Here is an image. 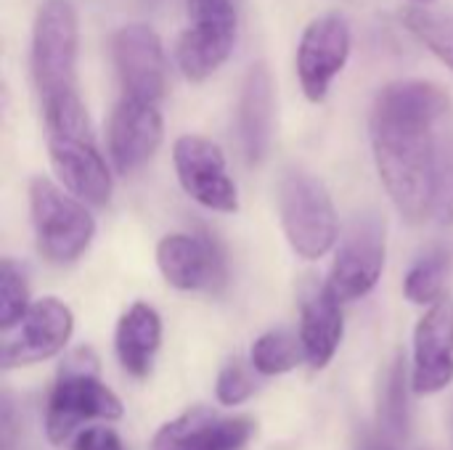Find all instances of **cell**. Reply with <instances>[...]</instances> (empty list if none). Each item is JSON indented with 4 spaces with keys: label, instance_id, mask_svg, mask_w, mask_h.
<instances>
[{
    "label": "cell",
    "instance_id": "cell-1",
    "mask_svg": "<svg viewBox=\"0 0 453 450\" xmlns=\"http://www.w3.org/2000/svg\"><path fill=\"white\" fill-rule=\"evenodd\" d=\"M369 135L380 180L409 223H425L435 210L438 162L453 138V101L435 82L401 80L380 90Z\"/></svg>",
    "mask_w": 453,
    "mask_h": 450
},
{
    "label": "cell",
    "instance_id": "cell-2",
    "mask_svg": "<svg viewBox=\"0 0 453 450\" xmlns=\"http://www.w3.org/2000/svg\"><path fill=\"white\" fill-rule=\"evenodd\" d=\"M42 114L48 127L50 164L64 188L82 204H109L114 188L111 172L106 167V159L96 149L90 119L80 95L42 103Z\"/></svg>",
    "mask_w": 453,
    "mask_h": 450
},
{
    "label": "cell",
    "instance_id": "cell-3",
    "mask_svg": "<svg viewBox=\"0 0 453 450\" xmlns=\"http://www.w3.org/2000/svg\"><path fill=\"white\" fill-rule=\"evenodd\" d=\"M122 400L98 379V361L90 350H77L58 371L45 411V435L53 446H64L82 422L122 419Z\"/></svg>",
    "mask_w": 453,
    "mask_h": 450
},
{
    "label": "cell",
    "instance_id": "cell-4",
    "mask_svg": "<svg viewBox=\"0 0 453 450\" xmlns=\"http://www.w3.org/2000/svg\"><path fill=\"white\" fill-rule=\"evenodd\" d=\"M279 217L297 257L319 260L334 249L340 220L329 188L305 170H287L279 180Z\"/></svg>",
    "mask_w": 453,
    "mask_h": 450
},
{
    "label": "cell",
    "instance_id": "cell-5",
    "mask_svg": "<svg viewBox=\"0 0 453 450\" xmlns=\"http://www.w3.org/2000/svg\"><path fill=\"white\" fill-rule=\"evenodd\" d=\"M80 24L69 0H45L32 27V80L42 103L77 93Z\"/></svg>",
    "mask_w": 453,
    "mask_h": 450
},
{
    "label": "cell",
    "instance_id": "cell-6",
    "mask_svg": "<svg viewBox=\"0 0 453 450\" xmlns=\"http://www.w3.org/2000/svg\"><path fill=\"white\" fill-rule=\"evenodd\" d=\"M29 210L37 249L45 260L64 265L74 263L96 236V220L88 207L64 194L48 178H32L29 183Z\"/></svg>",
    "mask_w": 453,
    "mask_h": 450
},
{
    "label": "cell",
    "instance_id": "cell-7",
    "mask_svg": "<svg viewBox=\"0 0 453 450\" xmlns=\"http://www.w3.org/2000/svg\"><path fill=\"white\" fill-rule=\"evenodd\" d=\"M188 24L175 45L183 77L202 82L215 74L234 50L239 13L234 0H186Z\"/></svg>",
    "mask_w": 453,
    "mask_h": 450
},
{
    "label": "cell",
    "instance_id": "cell-8",
    "mask_svg": "<svg viewBox=\"0 0 453 450\" xmlns=\"http://www.w3.org/2000/svg\"><path fill=\"white\" fill-rule=\"evenodd\" d=\"M385 268V223L377 215H358L340 241L329 271V286L340 302L366 297Z\"/></svg>",
    "mask_w": 453,
    "mask_h": 450
},
{
    "label": "cell",
    "instance_id": "cell-9",
    "mask_svg": "<svg viewBox=\"0 0 453 450\" xmlns=\"http://www.w3.org/2000/svg\"><path fill=\"white\" fill-rule=\"evenodd\" d=\"M111 58L122 95L159 103L167 90V58L149 24H125L111 37Z\"/></svg>",
    "mask_w": 453,
    "mask_h": 450
},
{
    "label": "cell",
    "instance_id": "cell-10",
    "mask_svg": "<svg viewBox=\"0 0 453 450\" xmlns=\"http://www.w3.org/2000/svg\"><path fill=\"white\" fill-rule=\"evenodd\" d=\"M350 24L340 13H324L313 19L297 45V77L308 101L326 98L332 82L350 58Z\"/></svg>",
    "mask_w": 453,
    "mask_h": 450
},
{
    "label": "cell",
    "instance_id": "cell-11",
    "mask_svg": "<svg viewBox=\"0 0 453 450\" xmlns=\"http://www.w3.org/2000/svg\"><path fill=\"white\" fill-rule=\"evenodd\" d=\"M72 332H74V316L61 300L42 297L32 302L21 324L13 326L11 332H3L5 334L3 353H0L3 369L8 371L19 366H35L58 355L72 339Z\"/></svg>",
    "mask_w": 453,
    "mask_h": 450
},
{
    "label": "cell",
    "instance_id": "cell-12",
    "mask_svg": "<svg viewBox=\"0 0 453 450\" xmlns=\"http://www.w3.org/2000/svg\"><path fill=\"white\" fill-rule=\"evenodd\" d=\"M173 162L183 191L207 210L236 212L239 194L228 175L223 151L202 135H180L173 146Z\"/></svg>",
    "mask_w": 453,
    "mask_h": 450
},
{
    "label": "cell",
    "instance_id": "cell-13",
    "mask_svg": "<svg viewBox=\"0 0 453 450\" xmlns=\"http://www.w3.org/2000/svg\"><path fill=\"white\" fill-rule=\"evenodd\" d=\"M162 111L159 103L122 95L109 117L106 146L117 172L127 175L143 167L162 143Z\"/></svg>",
    "mask_w": 453,
    "mask_h": 450
},
{
    "label": "cell",
    "instance_id": "cell-14",
    "mask_svg": "<svg viewBox=\"0 0 453 450\" xmlns=\"http://www.w3.org/2000/svg\"><path fill=\"white\" fill-rule=\"evenodd\" d=\"M453 382V300L446 294L419 318L414 329L411 390L435 395Z\"/></svg>",
    "mask_w": 453,
    "mask_h": 450
},
{
    "label": "cell",
    "instance_id": "cell-15",
    "mask_svg": "<svg viewBox=\"0 0 453 450\" xmlns=\"http://www.w3.org/2000/svg\"><path fill=\"white\" fill-rule=\"evenodd\" d=\"M252 435L250 416H220L199 406L159 427L151 450H242Z\"/></svg>",
    "mask_w": 453,
    "mask_h": 450
},
{
    "label": "cell",
    "instance_id": "cell-16",
    "mask_svg": "<svg viewBox=\"0 0 453 450\" xmlns=\"http://www.w3.org/2000/svg\"><path fill=\"white\" fill-rule=\"evenodd\" d=\"M157 265L165 281L180 292L220 289L226 284V260L207 236L170 233L157 244Z\"/></svg>",
    "mask_w": 453,
    "mask_h": 450
},
{
    "label": "cell",
    "instance_id": "cell-17",
    "mask_svg": "<svg viewBox=\"0 0 453 450\" xmlns=\"http://www.w3.org/2000/svg\"><path fill=\"white\" fill-rule=\"evenodd\" d=\"M340 305L342 302L329 284H316V281L305 284L300 300V345L308 366L316 371L332 363L342 342L345 321Z\"/></svg>",
    "mask_w": 453,
    "mask_h": 450
},
{
    "label": "cell",
    "instance_id": "cell-18",
    "mask_svg": "<svg viewBox=\"0 0 453 450\" xmlns=\"http://www.w3.org/2000/svg\"><path fill=\"white\" fill-rule=\"evenodd\" d=\"M273 80L265 64H255L242 85L239 95V138L250 164H260L273 138Z\"/></svg>",
    "mask_w": 453,
    "mask_h": 450
},
{
    "label": "cell",
    "instance_id": "cell-19",
    "mask_svg": "<svg viewBox=\"0 0 453 450\" xmlns=\"http://www.w3.org/2000/svg\"><path fill=\"white\" fill-rule=\"evenodd\" d=\"M162 342V318L159 313L146 305V302H135L127 308V313L119 318L117 324V334H114V347H117V358L122 363V369L130 377H146L154 361V353L159 350Z\"/></svg>",
    "mask_w": 453,
    "mask_h": 450
},
{
    "label": "cell",
    "instance_id": "cell-20",
    "mask_svg": "<svg viewBox=\"0 0 453 450\" xmlns=\"http://www.w3.org/2000/svg\"><path fill=\"white\" fill-rule=\"evenodd\" d=\"M403 24L453 72V8L411 5L403 11Z\"/></svg>",
    "mask_w": 453,
    "mask_h": 450
},
{
    "label": "cell",
    "instance_id": "cell-21",
    "mask_svg": "<svg viewBox=\"0 0 453 450\" xmlns=\"http://www.w3.org/2000/svg\"><path fill=\"white\" fill-rule=\"evenodd\" d=\"M446 273H449V252L446 249H433L422 255L406 273L403 278V294L414 305H427L433 308L438 300H443V286H446Z\"/></svg>",
    "mask_w": 453,
    "mask_h": 450
},
{
    "label": "cell",
    "instance_id": "cell-22",
    "mask_svg": "<svg viewBox=\"0 0 453 450\" xmlns=\"http://www.w3.org/2000/svg\"><path fill=\"white\" fill-rule=\"evenodd\" d=\"M300 358H305L300 337H292L284 329L265 332L263 337L255 339V345L250 350V363L263 377L287 374V371H292L300 363Z\"/></svg>",
    "mask_w": 453,
    "mask_h": 450
},
{
    "label": "cell",
    "instance_id": "cell-23",
    "mask_svg": "<svg viewBox=\"0 0 453 450\" xmlns=\"http://www.w3.org/2000/svg\"><path fill=\"white\" fill-rule=\"evenodd\" d=\"M380 422L388 435L403 438L409 427V406H406V361L398 355L388 371L382 400H380Z\"/></svg>",
    "mask_w": 453,
    "mask_h": 450
},
{
    "label": "cell",
    "instance_id": "cell-24",
    "mask_svg": "<svg viewBox=\"0 0 453 450\" xmlns=\"http://www.w3.org/2000/svg\"><path fill=\"white\" fill-rule=\"evenodd\" d=\"M29 308L32 302L24 273L16 268L13 260L5 257L0 263V329L11 332L13 326H19Z\"/></svg>",
    "mask_w": 453,
    "mask_h": 450
},
{
    "label": "cell",
    "instance_id": "cell-25",
    "mask_svg": "<svg viewBox=\"0 0 453 450\" xmlns=\"http://www.w3.org/2000/svg\"><path fill=\"white\" fill-rule=\"evenodd\" d=\"M255 387L257 385L252 379V371L242 361H231L218 374L215 395H218V400L223 406H239V403H244V400H250L255 395Z\"/></svg>",
    "mask_w": 453,
    "mask_h": 450
},
{
    "label": "cell",
    "instance_id": "cell-26",
    "mask_svg": "<svg viewBox=\"0 0 453 450\" xmlns=\"http://www.w3.org/2000/svg\"><path fill=\"white\" fill-rule=\"evenodd\" d=\"M433 217L441 225H453V138L446 143V149L441 154V162H438Z\"/></svg>",
    "mask_w": 453,
    "mask_h": 450
},
{
    "label": "cell",
    "instance_id": "cell-27",
    "mask_svg": "<svg viewBox=\"0 0 453 450\" xmlns=\"http://www.w3.org/2000/svg\"><path fill=\"white\" fill-rule=\"evenodd\" d=\"M74 450H125L111 427H88L74 438Z\"/></svg>",
    "mask_w": 453,
    "mask_h": 450
},
{
    "label": "cell",
    "instance_id": "cell-28",
    "mask_svg": "<svg viewBox=\"0 0 453 450\" xmlns=\"http://www.w3.org/2000/svg\"><path fill=\"white\" fill-rule=\"evenodd\" d=\"M414 5H427V3H433V0H411Z\"/></svg>",
    "mask_w": 453,
    "mask_h": 450
}]
</instances>
